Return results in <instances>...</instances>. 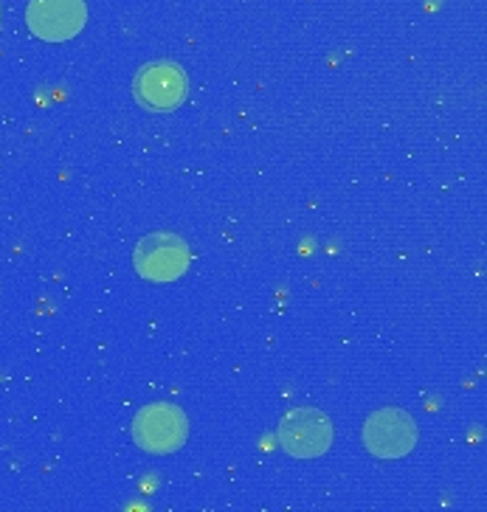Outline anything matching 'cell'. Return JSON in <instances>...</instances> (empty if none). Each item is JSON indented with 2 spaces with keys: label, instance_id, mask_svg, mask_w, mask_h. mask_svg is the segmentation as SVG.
Instances as JSON below:
<instances>
[{
  "label": "cell",
  "instance_id": "obj_2",
  "mask_svg": "<svg viewBox=\"0 0 487 512\" xmlns=\"http://www.w3.org/2000/svg\"><path fill=\"white\" fill-rule=\"evenodd\" d=\"M189 245L169 231L147 234L144 240H138L133 251V268L138 276L150 279V282H175L183 273L189 271Z\"/></svg>",
  "mask_w": 487,
  "mask_h": 512
},
{
  "label": "cell",
  "instance_id": "obj_6",
  "mask_svg": "<svg viewBox=\"0 0 487 512\" xmlns=\"http://www.w3.org/2000/svg\"><path fill=\"white\" fill-rule=\"evenodd\" d=\"M85 0H29L26 23L34 37L46 43H65L85 29Z\"/></svg>",
  "mask_w": 487,
  "mask_h": 512
},
{
  "label": "cell",
  "instance_id": "obj_5",
  "mask_svg": "<svg viewBox=\"0 0 487 512\" xmlns=\"http://www.w3.org/2000/svg\"><path fill=\"white\" fill-rule=\"evenodd\" d=\"M279 442L296 459H316L333 442V425L319 408H293L279 422Z\"/></svg>",
  "mask_w": 487,
  "mask_h": 512
},
{
  "label": "cell",
  "instance_id": "obj_4",
  "mask_svg": "<svg viewBox=\"0 0 487 512\" xmlns=\"http://www.w3.org/2000/svg\"><path fill=\"white\" fill-rule=\"evenodd\" d=\"M364 445L372 456L400 459L417 445V422L400 408H381L364 422Z\"/></svg>",
  "mask_w": 487,
  "mask_h": 512
},
{
  "label": "cell",
  "instance_id": "obj_3",
  "mask_svg": "<svg viewBox=\"0 0 487 512\" xmlns=\"http://www.w3.org/2000/svg\"><path fill=\"white\" fill-rule=\"evenodd\" d=\"M186 91H189V79L183 68L167 60L144 65L133 79L136 102L150 113H172L175 107L183 105Z\"/></svg>",
  "mask_w": 487,
  "mask_h": 512
},
{
  "label": "cell",
  "instance_id": "obj_1",
  "mask_svg": "<svg viewBox=\"0 0 487 512\" xmlns=\"http://www.w3.org/2000/svg\"><path fill=\"white\" fill-rule=\"evenodd\" d=\"M133 439L141 451L167 456L181 451L189 439V420L181 408L172 403L141 406L133 417Z\"/></svg>",
  "mask_w": 487,
  "mask_h": 512
}]
</instances>
